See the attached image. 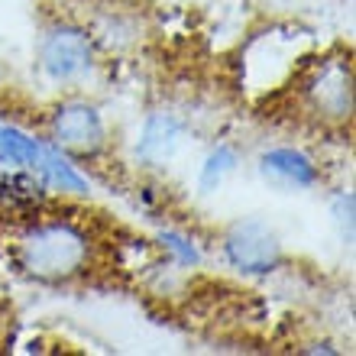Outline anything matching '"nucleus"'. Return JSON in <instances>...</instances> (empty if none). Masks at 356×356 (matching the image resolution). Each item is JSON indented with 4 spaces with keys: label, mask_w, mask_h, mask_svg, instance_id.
<instances>
[{
    "label": "nucleus",
    "mask_w": 356,
    "mask_h": 356,
    "mask_svg": "<svg viewBox=\"0 0 356 356\" xmlns=\"http://www.w3.org/2000/svg\"><path fill=\"white\" fill-rule=\"evenodd\" d=\"M39 65L52 81H75L88 75L94 65V46L85 29L78 26H52L39 42Z\"/></svg>",
    "instance_id": "obj_3"
},
{
    "label": "nucleus",
    "mask_w": 356,
    "mask_h": 356,
    "mask_svg": "<svg viewBox=\"0 0 356 356\" xmlns=\"http://www.w3.org/2000/svg\"><path fill=\"white\" fill-rule=\"evenodd\" d=\"M91 259V240L81 227L68 220H49L33 227L19 240V266L42 282L72 279Z\"/></svg>",
    "instance_id": "obj_1"
},
{
    "label": "nucleus",
    "mask_w": 356,
    "mask_h": 356,
    "mask_svg": "<svg viewBox=\"0 0 356 356\" xmlns=\"http://www.w3.org/2000/svg\"><path fill=\"white\" fill-rule=\"evenodd\" d=\"M236 165V149L234 146H217L201 165V191H214L224 181L227 172H234Z\"/></svg>",
    "instance_id": "obj_9"
},
{
    "label": "nucleus",
    "mask_w": 356,
    "mask_h": 356,
    "mask_svg": "<svg viewBox=\"0 0 356 356\" xmlns=\"http://www.w3.org/2000/svg\"><path fill=\"white\" fill-rule=\"evenodd\" d=\"M42 143L17 127H0V165L7 169H36Z\"/></svg>",
    "instance_id": "obj_8"
},
{
    "label": "nucleus",
    "mask_w": 356,
    "mask_h": 356,
    "mask_svg": "<svg viewBox=\"0 0 356 356\" xmlns=\"http://www.w3.org/2000/svg\"><path fill=\"white\" fill-rule=\"evenodd\" d=\"M259 172L285 188H311L321 181V169L301 149H269L259 156Z\"/></svg>",
    "instance_id": "obj_6"
},
{
    "label": "nucleus",
    "mask_w": 356,
    "mask_h": 356,
    "mask_svg": "<svg viewBox=\"0 0 356 356\" xmlns=\"http://www.w3.org/2000/svg\"><path fill=\"white\" fill-rule=\"evenodd\" d=\"M224 256L243 275H269L285 259L275 230L263 220H236L224 234Z\"/></svg>",
    "instance_id": "obj_2"
},
{
    "label": "nucleus",
    "mask_w": 356,
    "mask_h": 356,
    "mask_svg": "<svg viewBox=\"0 0 356 356\" xmlns=\"http://www.w3.org/2000/svg\"><path fill=\"white\" fill-rule=\"evenodd\" d=\"M52 140L62 152H75V156H97L107 143L104 130V117L97 107L88 101H65L58 104L52 113Z\"/></svg>",
    "instance_id": "obj_4"
},
{
    "label": "nucleus",
    "mask_w": 356,
    "mask_h": 356,
    "mask_svg": "<svg viewBox=\"0 0 356 356\" xmlns=\"http://www.w3.org/2000/svg\"><path fill=\"white\" fill-rule=\"evenodd\" d=\"M162 243H165V250H172V253L178 256V263H185V266H195L197 259H201V256H197V250L191 243H188L185 236L181 234H162Z\"/></svg>",
    "instance_id": "obj_11"
},
{
    "label": "nucleus",
    "mask_w": 356,
    "mask_h": 356,
    "mask_svg": "<svg viewBox=\"0 0 356 356\" xmlns=\"http://www.w3.org/2000/svg\"><path fill=\"white\" fill-rule=\"evenodd\" d=\"M334 220H337L343 240H353V195H337V201H334Z\"/></svg>",
    "instance_id": "obj_10"
},
{
    "label": "nucleus",
    "mask_w": 356,
    "mask_h": 356,
    "mask_svg": "<svg viewBox=\"0 0 356 356\" xmlns=\"http://www.w3.org/2000/svg\"><path fill=\"white\" fill-rule=\"evenodd\" d=\"M185 130L188 123L172 111H156L149 113V120L143 123V133H140V143H136V156H140L146 165L159 169L165 162H172L181 143H185Z\"/></svg>",
    "instance_id": "obj_5"
},
{
    "label": "nucleus",
    "mask_w": 356,
    "mask_h": 356,
    "mask_svg": "<svg viewBox=\"0 0 356 356\" xmlns=\"http://www.w3.org/2000/svg\"><path fill=\"white\" fill-rule=\"evenodd\" d=\"M36 172L42 175L46 188L52 191H65V195H88V181L85 175L65 159V152L58 149L56 143H42V152H39V165Z\"/></svg>",
    "instance_id": "obj_7"
}]
</instances>
